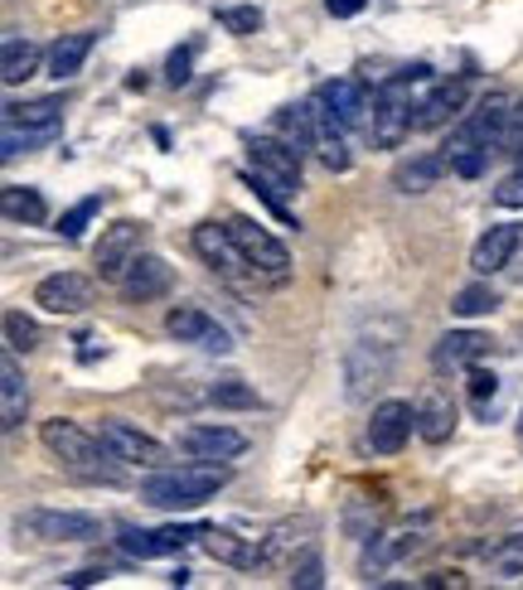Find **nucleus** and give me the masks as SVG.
<instances>
[{"instance_id": "1", "label": "nucleus", "mask_w": 523, "mask_h": 590, "mask_svg": "<svg viewBox=\"0 0 523 590\" xmlns=\"http://www.w3.org/2000/svg\"><path fill=\"white\" fill-rule=\"evenodd\" d=\"M40 440H44V450L54 455V460L64 465L73 479H83V484H117V479H121V460L107 450V440L97 431H83V426L68 422V416L44 422Z\"/></svg>"}, {"instance_id": "2", "label": "nucleus", "mask_w": 523, "mask_h": 590, "mask_svg": "<svg viewBox=\"0 0 523 590\" xmlns=\"http://www.w3.org/2000/svg\"><path fill=\"white\" fill-rule=\"evenodd\" d=\"M228 484V465H170V470H155L141 479V499L151 509H199L209 503L218 489Z\"/></svg>"}, {"instance_id": "3", "label": "nucleus", "mask_w": 523, "mask_h": 590, "mask_svg": "<svg viewBox=\"0 0 523 590\" xmlns=\"http://www.w3.org/2000/svg\"><path fill=\"white\" fill-rule=\"evenodd\" d=\"M422 83H432V68H422V64L379 83V92H373V121H369L379 145H397L412 131V112H417V102H422L417 97Z\"/></svg>"}, {"instance_id": "4", "label": "nucleus", "mask_w": 523, "mask_h": 590, "mask_svg": "<svg viewBox=\"0 0 523 590\" xmlns=\"http://www.w3.org/2000/svg\"><path fill=\"white\" fill-rule=\"evenodd\" d=\"M228 232H233V242L242 248V256L252 262V272L258 276H266V281H286V272H291V256H286V248L282 242L266 232L258 218H248V214H233L228 218Z\"/></svg>"}, {"instance_id": "5", "label": "nucleus", "mask_w": 523, "mask_h": 590, "mask_svg": "<svg viewBox=\"0 0 523 590\" xmlns=\"http://www.w3.org/2000/svg\"><path fill=\"white\" fill-rule=\"evenodd\" d=\"M20 533L40 537V543H97L102 537V518L73 509H30L20 518Z\"/></svg>"}, {"instance_id": "6", "label": "nucleus", "mask_w": 523, "mask_h": 590, "mask_svg": "<svg viewBox=\"0 0 523 590\" xmlns=\"http://www.w3.org/2000/svg\"><path fill=\"white\" fill-rule=\"evenodd\" d=\"M310 102L320 107V112L330 117L339 131H359V127H369V121H373V117H369V112H373V97H369V88H363L359 78H335V83H320Z\"/></svg>"}, {"instance_id": "7", "label": "nucleus", "mask_w": 523, "mask_h": 590, "mask_svg": "<svg viewBox=\"0 0 523 590\" xmlns=\"http://www.w3.org/2000/svg\"><path fill=\"white\" fill-rule=\"evenodd\" d=\"M199 537H204V523H185V527L175 523V527H155V533H145V527H131V523L117 527V547L127 551V557H137V561L185 551L189 543H199Z\"/></svg>"}, {"instance_id": "8", "label": "nucleus", "mask_w": 523, "mask_h": 590, "mask_svg": "<svg viewBox=\"0 0 523 590\" xmlns=\"http://www.w3.org/2000/svg\"><path fill=\"white\" fill-rule=\"evenodd\" d=\"M97 436L107 440V450H112L121 465H141V470H161V465H165V446H161V440L145 436L141 426L121 422V416H102V422H97Z\"/></svg>"}, {"instance_id": "9", "label": "nucleus", "mask_w": 523, "mask_h": 590, "mask_svg": "<svg viewBox=\"0 0 523 590\" xmlns=\"http://www.w3.org/2000/svg\"><path fill=\"white\" fill-rule=\"evenodd\" d=\"M248 160H252V170L266 179V184H276L282 194H296L301 189V155L291 141L282 136H258V141H248Z\"/></svg>"}, {"instance_id": "10", "label": "nucleus", "mask_w": 523, "mask_h": 590, "mask_svg": "<svg viewBox=\"0 0 523 590\" xmlns=\"http://www.w3.org/2000/svg\"><path fill=\"white\" fill-rule=\"evenodd\" d=\"M470 107V78H442L432 83V92L417 102V112H412V131H436L446 127V121H460Z\"/></svg>"}, {"instance_id": "11", "label": "nucleus", "mask_w": 523, "mask_h": 590, "mask_svg": "<svg viewBox=\"0 0 523 590\" xmlns=\"http://www.w3.org/2000/svg\"><path fill=\"white\" fill-rule=\"evenodd\" d=\"M393 373V343L383 339H359L355 349H349L345 359V378H349V397H369L373 387L383 383V378Z\"/></svg>"}, {"instance_id": "12", "label": "nucleus", "mask_w": 523, "mask_h": 590, "mask_svg": "<svg viewBox=\"0 0 523 590\" xmlns=\"http://www.w3.org/2000/svg\"><path fill=\"white\" fill-rule=\"evenodd\" d=\"M412 431H417V407H412V402L388 397L369 416V450L373 455H397V450L407 446Z\"/></svg>"}, {"instance_id": "13", "label": "nucleus", "mask_w": 523, "mask_h": 590, "mask_svg": "<svg viewBox=\"0 0 523 590\" xmlns=\"http://www.w3.org/2000/svg\"><path fill=\"white\" fill-rule=\"evenodd\" d=\"M165 329H170V339L194 343V349H204V353H228V349H233L228 329L218 325V319L204 315L199 305H175V310L165 315Z\"/></svg>"}, {"instance_id": "14", "label": "nucleus", "mask_w": 523, "mask_h": 590, "mask_svg": "<svg viewBox=\"0 0 523 590\" xmlns=\"http://www.w3.org/2000/svg\"><path fill=\"white\" fill-rule=\"evenodd\" d=\"M179 450H185L189 460L224 465L248 450V436L233 431V426H185V431H179Z\"/></svg>"}, {"instance_id": "15", "label": "nucleus", "mask_w": 523, "mask_h": 590, "mask_svg": "<svg viewBox=\"0 0 523 590\" xmlns=\"http://www.w3.org/2000/svg\"><path fill=\"white\" fill-rule=\"evenodd\" d=\"M141 238H145V228L131 223V218H121V223L107 228L102 242H97V276H102V281H121V272H127V266L141 256Z\"/></svg>"}, {"instance_id": "16", "label": "nucleus", "mask_w": 523, "mask_h": 590, "mask_svg": "<svg viewBox=\"0 0 523 590\" xmlns=\"http://www.w3.org/2000/svg\"><path fill=\"white\" fill-rule=\"evenodd\" d=\"M34 305L48 315H83L92 305V281L78 272H54L34 286Z\"/></svg>"}, {"instance_id": "17", "label": "nucleus", "mask_w": 523, "mask_h": 590, "mask_svg": "<svg viewBox=\"0 0 523 590\" xmlns=\"http://www.w3.org/2000/svg\"><path fill=\"white\" fill-rule=\"evenodd\" d=\"M194 252H199L204 262H209L218 276H228V281H238L242 272H252V262L242 256V248L233 242V232L218 228V223H199V228H194Z\"/></svg>"}, {"instance_id": "18", "label": "nucleus", "mask_w": 523, "mask_h": 590, "mask_svg": "<svg viewBox=\"0 0 523 590\" xmlns=\"http://www.w3.org/2000/svg\"><path fill=\"white\" fill-rule=\"evenodd\" d=\"M121 295H127V301H161V295L175 286V272H170V262L165 256H155V252H141L137 262L127 266V272H121Z\"/></svg>"}, {"instance_id": "19", "label": "nucleus", "mask_w": 523, "mask_h": 590, "mask_svg": "<svg viewBox=\"0 0 523 590\" xmlns=\"http://www.w3.org/2000/svg\"><path fill=\"white\" fill-rule=\"evenodd\" d=\"M519 248H523V228L519 223H494L476 242V252H470V266H476V276H494V272H504V266L514 262Z\"/></svg>"}, {"instance_id": "20", "label": "nucleus", "mask_w": 523, "mask_h": 590, "mask_svg": "<svg viewBox=\"0 0 523 590\" xmlns=\"http://www.w3.org/2000/svg\"><path fill=\"white\" fill-rule=\"evenodd\" d=\"M446 155L442 151H422V155H407V160H397L393 165V189L397 194H427L436 189V184L446 179Z\"/></svg>"}, {"instance_id": "21", "label": "nucleus", "mask_w": 523, "mask_h": 590, "mask_svg": "<svg viewBox=\"0 0 523 590\" xmlns=\"http://www.w3.org/2000/svg\"><path fill=\"white\" fill-rule=\"evenodd\" d=\"M484 353H490V335H480V329H451V335L436 339L432 363L442 368V373H451V368H470V363H480Z\"/></svg>"}, {"instance_id": "22", "label": "nucleus", "mask_w": 523, "mask_h": 590, "mask_svg": "<svg viewBox=\"0 0 523 590\" xmlns=\"http://www.w3.org/2000/svg\"><path fill=\"white\" fill-rule=\"evenodd\" d=\"M276 136L282 141H291L301 155L306 151H315L320 155V141H325V121H320V112H315L310 102H301V107H282L276 112Z\"/></svg>"}, {"instance_id": "23", "label": "nucleus", "mask_w": 523, "mask_h": 590, "mask_svg": "<svg viewBox=\"0 0 523 590\" xmlns=\"http://www.w3.org/2000/svg\"><path fill=\"white\" fill-rule=\"evenodd\" d=\"M451 431H456L451 397H446L442 387H427V392H422V402H417V436L427 440V446H446Z\"/></svg>"}, {"instance_id": "24", "label": "nucleus", "mask_w": 523, "mask_h": 590, "mask_svg": "<svg viewBox=\"0 0 523 590\" xmlns=\"http://www.w3.org/2000/svg\"><path fill=\"white\" fill-rule=\"evenodd\" d=\"M6 127L15 131H34V136H54L64 127V102L58 97H40V102H10L6 107Z\"/></svg>"}, {"instance_id": "25", "label": "nucleus", "mask_w": 523, "mask_h": 590, "mask_svg": "<svg viewBox=\"0 0 523 590\" xmlns=\"http://www.w3.org/2000/svg\"><path fill=\"white\" fill-rule=\"evenodd\" d=\"M24 412H30V392H24V373L15 363V349L0 359V426L6 431H15L24 422Z\"/></svg>"}, {"instance_id": "26", "label": "nucleus", "mask_w": 523, "mask_h": 590, "mask_svg": "<svg viewBox=\"0 0 523 590\" xmlns=\"http://www.w3.org/2000/svg\"><path fill=\"white\" fill-rule=\"evenodd\" d=\"M199 547L209 551L214 561H228V567H258L262 561V551L248 543V537H238V533H224V527H204V537H199Z\"/></svg>"}, {"instance_id": "27", "label": "nucleus", "mask_w": 523, "mask_h": 590, "mask_svg": "<svg viewBox=\"0 0 523 590\" xmlns=\"http://www.w3.org/2000/svg\"><path fill=\"white\" fill-rule=\"evenodd\" d=\"M88 54H92V30H78V34H64L54 48H48V73H54L58 83L73 78V73H83V64H88Z\"/></svg>"}, {"instance_id": "28", "label": "nucleus", "mask_w": 523, "mask_h": 590, "mask_svg": "<svg viewBox=\"0 0 523 590\" xmlns=\"http://www.w3.org/2000/svg\"><path fill=\"white\" fill-rule=\"evenodd\" d=\"M0 214H6L10 223H44L48 208H44V194H40V189L6 184V189H0Z\"/></svg>"}, {"instance_id": "29", "label": "nucleus", "mask_w": 523, "mask_h": 590, "mask_svg": "<svg viewBox=\"0 0 523 590\" xmlns=\"http://www.w3.org/2000/svg\"><path fill=\"white\" fill-rule=\"evenodd\" d=\"M40 44L30 40H6V54H0V78H6V88H15V83L34 78V68H40Z\"/></svg>"}, {"instance_id": "30", "label": "nucleus", "mask_w": 523, "mask_h": 590, "mask_svg": "<svg viewBox=\"0 0 523 590\" xmlns=\"http://www.w3.org/2000/svg\"><path fill=\"white\" fill-rule=\"evenodd\" d=\"M209 402L214 407H233V412H252L262 407V392L252 383H242V378H224V383L209 387Z\"/></svg>"}, {"instance_id": "31", "label": "nucleus", "mask_w": 523, "mask_h": 590, "mask_svg": "<svg viewBox=\"0 0 523 590\" xmlns=\"http://www.w3.org/2000/svg\"><path fill=\"white\" fill-rule=\"evenodd\" d=\"M484 561H490V571L494 576H523V533H509L504 543H494L490 551H484Z\"/></svg>"}, {"instance_id": "32", "label": "nucleus", "mask_w": 523, "mask_h": 590, "mask_svg": "<svg viewBox=\"0 0 523 590\" xmlns=\"http://www.w3.org/2000/svg\"><path fill=\"white\" fill-rule=\"evenodd\" d=\"M6 343L15 353H30L34 343H40V325H34L24 310H6Z\"/></svg>"}, {"instance_id": "33", "label": "nucleus", "mask_w": 523, "mask_h": 590, "mask_svg": "<svg viewBox=\"0 0 523 590\" xmlns=\"http://www.w3.org/2000/svg\"><path fill=\"white\" fill-rule=\"evenodd\" d=\"M494 305H500V295H494L490 286H466V291H456L451 310H456V315H466V319H476V315H490Z\"/></svg>"}, {"instance_id": "34", "label": "nucleus", "mask_w": 523, "mask_h": 590, "mask_svg": "<svg viewBox=\"0 0 523 590\" xmlns=\"http://www.w3.org/2000/svg\"><path fill=\"white\" fill-rule=\"evenodd\" d=\"M218 20H224V30L238 34V40H248V34L262 30V10L258 6H224L218 10Z\"/></svg>"}, {"instance_id": "35", "label": "nucleus", "mask_w": 523, "mask_h": 590, "mask_svg": "<svg viewBox=\"0 0 523 590\" xmlns=\"http://www.w3.org/2000/svg\"><path fill=\"white\" fill-rule=\"evenodd\" d=\"M97 208H102V199H97V194H88V199H83V204H73L68 214L58 218V232H64L68 242H78V238H83V228H88L92 218H97Z\"/></svg>"}, {"instance_id": "36", "label": "nucleus", "mask_w": 523, "mask_h": 590, "mask_svg": "<svg viewBox=\"0 0 523 590\" xmlns=\"http://www.w3.org/2000/svg\"><path fill=\"white\" fill-rule=\"evenodd\" d=\"M291 586H306V590L325 586V567H320V551H315V547L301 551V561L291 567Z\"/></svg>"}, {"instance_id": "37", "label": "nucleus", "mask_w": 523, "mask_h": 590, "mask_svg": "<svg viewBox=\"0 0 523 590\" xmlns=\"http://www.w3.org/2000/svg\"><path fill=\"white\" fill-rule=\"evenodd\" d=\"M494 204H500V208H523V165L514 170V175L500 179V189H494Z\"/></svg>"}, {"instance_id": "38", "label": "nucleus", "mask_w": 523, "mask_h": 590, "mask_svg": "<svg viewBox=\"0 0 523 590\" xmlns=\"http://www.w3.org/2000/svg\"><path fill=\"white\" fill-rule=\"evenodd\" d=\"M504 155H514L523 160V102H514V112H509V131H504V145H500Z\"/></svg>"}, {"instance_id": "39", "label": "nucleus", "mask_w": 523, "mask_h": 590, "mask_svg": "<svg viewBox=\"0 0 523 590\" xmlns=\"http://www.w3.org/2000/svg\"><path fill=\"white\" fill-rule=\"evenodd\" d=\"M494 392H500V378H494V373H484V368L470 363V397L484 402V397H494Z\"/></svg>"}, {"instance_id": "40", "label": "nucleus", "mask_w": 523, "mask_h": 590, "mask_svg": "<svg viewBox=\"0 0 523 590\" xmlns=\"http://www.w3.org/2000/svg\"><path fill=\"white\" fill-rule=\"evenodd\" d=\"M189 48H175V54H170V64H165V83L170 88H179V83H189Z\"/></svg>"}, {"instance_id": "41", "label": "nucleus", "mask_w": 523, "mask_h": 590, "mask_svg": "<svg viewBox=\"0 0 523 590\" xmlns=\"http://www.w3.org/2000/svg\"><path fill=\"white\" fill-rule=\"evenodd\" d=\"M363 6H369V0H325V10H330L335 20H349V15H359Z\"/></svg>"}, {"instance_id": "42", "label": "nucleus", "mask_w": 523, "mask_h": 590, "mask_svg": "<svg viewBox=\"0 0 523 590\" xmlns=\"http://www.w3.org/2000/svg\"><path fill=\"white\" fill-rule=\"evenodd\" d=\"M519 431H523V422H519Z\"/></svg>"}]
</instances>
